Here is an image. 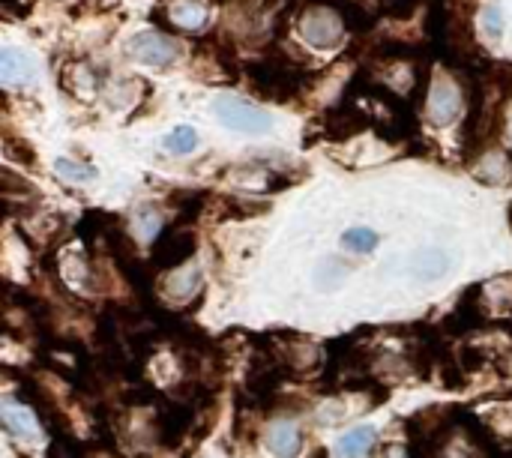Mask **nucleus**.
Masks as SVG:
<instances>
[{"instance_id": "f257e3e1", "label": "nucleus", "mask_w": 512, "mask_h": 458, "mask_svg": "<svg viewBox=\"0 0 512 458\" xmlns=\"http://www.w3.org/2000/svg\"><path fill=\"white\" fill-rule=\"evenodd\" d=\"M249 78L261 96L276 99V102H285L288 96H294L303 81V75L285 57H270L258 66H249Z\"/></svg>"}, {"instance_id": "f03ea898", "label": "nucleus", "mask_w": 512, "mask_h": 458, "mask_svg": "<svg viewBox=\"0 0 512 458\" xmlns=\"http://www.w3.org/2000/svg\"><path fill=\"white\" fill-rule=\"evenodd\" d=\"M345 30V18L336 6L312 3L300 12V36L315 48H336Z\"/></svg>"}, {"instance_id": "7ed1b4c3", "label": "nucleus", "mask_w": 512, "mask_h": 458, "mask_svg": "<svg viewBox=\"0 0 512 458\" xmlns=\"http://www.w3.org/2000/svg\"><path fill=\"white\" fill-rule=\"evenodd\" d=\"M213 114L219 117L222 126H228V129H234V132H267V129L273 126V117L264 114V108H258V105L249 102V99L231 96V93L216 96Z\"/></svg>"}, {"instance_id": "20e7f679", "label": "nucleus", "mask_w": 512, "mask_h": 458, "mask_svg": "<svg viewBox=\"0 0 512 458\" xmlns=\"http://www.w3.org/2000/svg\"><path fill=\"white\" fill-rule=\"evenodd\" d=\"M462 111V90L453 78L435 75L426 90V120L438 129L453 126Z\"/></svg>"}, {"instance_id": "39448f33", "label": "nucleus", "mask_w": 512, "mask_h": 458, "mask_svg": "<svg viewBox=\"0 0 512 458\" xmlns=\"http://www.w3.org/2000/svg\"><path fill=\"white\" fill-rule=\"evenodd\" d=\"M471 174L483 186H507V183H512V153L501 144L483 147L471 159Z\"/></svg>"}, {"instance_id": "423d86ee", "label": "nucleus", "mask_w": 512, "mask_h": 458, "mask_svg": "<svg viewBox=\"0 0 512 458\" xmlns=\"http://www.w3.org/2000/svg\"><path fill=\"white\" fill-rule=\"evenodd\" d=\"M129 51H132L135 60H141L144 66H153V69H168L180 54L177 42L171 36H165V33H156V30L138 33L129 42Z\"/></svg>"}, {"instance_id": "0eeeda50", "label": "nucleus", "mask_w": 512, "mask_h": 458, "mask_svg": "<svg viewBox=\"0 0 512 458\" xmlns=\"http://www.w3.org/2000/svg\"><path fill=\"white\" fill-rule=\"evenodd\" d=\"M192 252H195V234H189V231H165L153 246V264L162 267V270H174V267L189 264Z\"/></svg>"}, {"instance_id": "6e6552de", "label": "nucleus", "mask_w": 512, "mask_h": 458, "mask_svg": "<svg viewBox=\"0 0 512 458\" xmlns=\"http://www.w3.org/2000/svg\"><path fill=\"white\" fill-rule=\"evenodd\" d=\"M0 417H3L6 432L15 441H21V444H39L42 441V429H39L36 417L24 405H18L15 399H3L0 402Z\"/></svg>"}, {"instance_id": "1a4fd4ad", "label": "nucleus", "mask_w": 512, "mask_h": 458, "mask_svg": "<svg viewBox=\"0 0 512 458\" xmlns=\"http://www.w3.org/2000/svg\"><path fill=\"white\" fill-rule=\"evenodd\" d=\"M201 291V267L198 264H183V267H174L168 270V276L162 279V294L165 300L171 303H189L195 294Z\"/></svg>"}, {"instance_id": "9d476101", "label": "nucleus", "mask_w": 512, "mask_h": 458, "mask_svg": "<svg viewBox=\"0 0 512 458\" xmlns=\"http://www.w3.org/2000/svg\"><path fill=\"white\" fill-rule=\"evenodd\" d=\"M33 78H36L33 60L24 51L3 48V54H0V81H3V87H24V84H33Z\"/></svg>"}, {"instance_id": "9b49d317", "label": "nucleus", "mask_w": 512, "mask_h": 458, "mask_svg": "<svg viewBox=\"0 0 512 458\" xmlns=\"http://www.w3.org/2000/svg\"><path fill=\"white\" fill-rule=\"evenodd\" d=\"M267 450L276 458H297L303 450V432L297 423H273L267 429Z\"/></svg>"}, {"instance_id": "f8f14e48", "label": "nucleus", "mask_w": 512, "mask_h": 458, "mask_svg": "<svg viewBox=\"0 0 512 458\" xmlns=\"http://www.w3.org/2000/svg\"><path fill=\"white\" fill-rule=\"evenodd\" d=\"M447 273H450V255L441 249H423L411 261V276L420 282H435V279H444Z\"/></svg>"}, {"instance_id": "ddd939ff", "label": "nucleus", "mask_w": 512, "mask_h": 458, "mask_svg": "<svg viewBox=\"0 0 512 458\" xmlns=\"http://www.w3.org/2000/svg\"><path fill=\"white\" fill-rule=\"evenodd\" d=\"M375 441H378V432L369 426H360L336 444V453L342 458H363L375 450Z\"/></svg>"}, {"instance_id": "4468645a", "label": "nucleus", "mask_w": 512, "mask_h": 458, "mask_svg": "<svg viewBox=\"0 0 512 458\" xmlns=\"http://www.w3.org/2000/svg\"><path fill=\"white\" fill-rule=\"evenodd\" d=\"M171 21H174L177 27L198 30V27H204V21H207V12H204V6H201V3H192V0H177V3L171 6Z\"/></svg>"}, {"instance_id": "2eb2a0df", "label": "nucleus", "mask_w": 512, "mask_h": 458, "mask_svg": "<svg viewBox=\"0 0 512 458\" xmlns=\"http://www.w3.org/2000/svg\"><path fill=\"white\" fill-rule=\"evenodd\" d=\"M378 240H381V237H378L372 228H351V231L342 234V246L351 249V252H360V255L372 252V249L378 246Z\"/></svg>"}, {"instance_id": "dca6fc26", "label": "nucleus", "mask_w": 512, "mask_h": 458, "mask_svg": "<svg viewBox=\"0 0 512 458\" xmlns=\"http://www.w3.org/2000/svg\"><path fill=\"white\" fill-rule=\"evenodd\" d=\"M165 147L177 156H186L198 147V132L192 126H177L168 138H165Z\"/></svg>"}, {"instance_id": "f3484780", "label": "nucleus", "mask_w": 512, "mask_h": 458, "mask_svg": "<svg viewBox=\"0 0 512 458\" xmlns=\"http://www.w3.org/2000/svg\"><path fill=\"white\" fill-rule=\"evenodd\" d=\"M54 171H57V177H63L69 183H81V180H93L96 177V171L90 165H81L75 159H57L54 162Z\"/></svg>"}, {"instance_id": "a211bd4d", "label": "nucleus", "mask_w": 512, "mask_h": 458, "mask_svg": "<svg viewBox=\"0 0 512 458\" xmlns=\"http://www.w3.org/2000/svg\"><path fill=\"white\" fill-rule=\"evenodd\" d=\"M483 30H486L492 39H498V36L504 33V15H501L498 6H486V9H483Z\"/></svg>"}, {"instance_id": "6ab92c4d", "label": "nucleus", "mask_w": 512, "mask_h": 458, "mask_svg": "<svg viewBox=\"0 0 512 458\" xmlns=\"http://www.w3.org/2000/svg\"><path fill=\"white\" fill-rule=\"evenodd\" d=\"M0 3H3V12L9 18H24L33 9V0H0Z\"/></svg>"}, {"instance_id": "aec40b11", "label": "nucleus", "mask_w": 512, "mask_h": 458, "mask_svg": "<svg viewBox=\"0 0 512 458\" xmlns=\"http://www.w3.org/2000/svg\"><path fill=\"white\" fill-rule=\"evenodd\" d=\"M384 458H408V450L405 447H387Z\"/></svg>"}, {"instance_id": "412c9836", "label": "nucleus", "mask_w": 512, "mask_h": 458, "mask_svg": "<svg viewBox=\"0 0 512 458\" xmlns=\"http://www.w3.org/2000/svg\"><path fill=\"white\" fill-rule=\"evenodd\" d=\"M315 458H327V456H324V453H318V456H315Z\"/></svg>"}]
</instances>
